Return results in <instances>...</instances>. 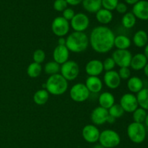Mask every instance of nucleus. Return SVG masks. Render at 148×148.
Instances as JSON below:
<instances>
[{
    "label": "nucleus",
    "instance_id": "46",
    "mask_svg": "<svg viewBox=\"0 0 148 148\" xmlns=\"http://www.w3.org/2000/svg\"><path fill=\"white\" fill-rule=\"evenodd\" d=\"M92 148H104V147H103L102 145H101L100 144H98V145H94Z\"/></svg>",
    "mask_w": 148,
    "mask_h": 148
},
{
    "label": "nucleus",
    "instance_id": "40",
    "mask_svg": "<svg viewBox=\"0 0 148 148\" xmlns=\"http://www.w3.org/2000/svg\"><path fill=\"white\" fill-rule=\"evenodd\" d=\"M68 4L72 6H77L82 3V0H65Z\"/></svg>",
    "mask_w": 148,
    "mask_h": 148
},
{
    "label": "nucleus",
    "instance_id": "44",
    "mask_svg": "<svg viewBox=\"0 0 148 148\" xmlns=\"http://www.w3.org/2000/svg\"><path fill=\"white\" fill-rule=\"evenodd\" d=\"M144 55L145 56V57L147 58L148 61V43L145 46V51H144Z\"/></svg>",
    "mask_w": 148,
    "mask_h": 148
},
{
    "label": "nucleus",
    "instance_id": "24",
    "mask_svg": "<svg viewBox=\"0 0 148 148\" xmlns=\"http://www.w3.org/2000/svg\"><path fill=\"white\" fill-rule=\"evenodd\" d=\"M95 17L98 23L103 25H107L112 21L113 14L109 10L101 8L96 12Z\"/></svg>",
    "mask_w": 148,
    "mask_h": 148
},
{
    "label": "nucleus",
    "instance_id": "25",
    "mask_svg": "<svg viewBox=\"0 0 148 148\" xmlns=\"http://www.w3.org/2000/svg\"><path fill=\"white\" fill-rule=\"evenodd\" d=\"M131 46V40L129 37L124 35H119L115 36L114 46L120 50H127Z\"/></svg>",
    "mask_w": 148,
    "mask_h": 148
},
{
    "label": "nucleus",
    "instance_id": "35",
    "mask_svg": "<svg viewBox=\"0 0 148 148\" xmlns=\"http://www.w3.org/2000/svg\"><path fill=\"white\" fill-rule=\"evenodd\" d=\"M68 4L65 0H55L53 2V9L57 12H63L67 8Z\"/></svg>",
    "mask_w": 148,
    "mask_h": 148
},
{
    "label": "nucleus",
    "instance_id": "1",
    "mask_svg": "<svg viewBox=\"0 0 148 148\" xmlns=\"http://www.w3.org/2000/svg\"><path fill=\"white\" fill-rule=\"evenodd\" d=\"M115 35L106 26H98L92 29L89 38L92 49L99 53H106L114 46Z\"/></svg>",
    "mask_w": 148,
    "mask_h": 148
},
{
    "label": "nucleus",
    "instance_id": "34",
    "mask_svg": "<svg viewBox=\"0 0 148 148\" xmlns=\"http://www.w3.org/2000/svg\"><path fill=\"white\" fill-rule=\"evenodd\" d=\"M118 3L119 0H102V7L103 9L111 12L116 10Z\"/></svg>",
    "mask_w": 148,
    "mask_h": 148
},
{
    "label": "nucleus",
    "instance_id": "10",
    "mask_svg": "<svg viewBox=\"0 0 148 148\" xmlns=\"http://www.w3.org/2000/svg\"><path fill=\"white\" fill-rule=\"evenodd\" d=\"M90 20L84 13L75 14L70 20V25L75 32H84L88 27Z\"/></svg>",
    "mask_w": 148,
    "mask_h": 148
},
{
    "label": "nucleus",
    "instance_id": "2",
    "mask_svg": "<svg viewBox=\"0 0 148 148\" xmlns=\"http://www.w3.org/2000/svg\"><path fill=\"white\" fill-rule=\"evenodd\" d=\"M89 38L84 32H73L66 39V46L69 51L81 53L88 49Z\"/></svg>",
    "mask_w": 148,
    "mask_h": 148
},
{
    "label": "nucleus",
    "instance_id": "18",
    "mask_svg": "<svg viewBox=\"0 0 148 148\" xmlns=\"http://www.w3.org/2000/svg\"><path fill=\"white\" fill-rule=\"evenodd\" d=\"M85 85L89 92L92 93L101 92L103 88V82L98 77L89 76L87 78Z\"/></svg>",
    "mask_w": 148,
    "mask_h": 148
},
{
    "label": "nucleus",
    "instance_id": "9",
    "mask_svg": "<svg viewBox=\"0 0 148 148\" xmlns=\"http://www.w3.org/2000/svg\"><path fill=\"white\" fill-rule=\"evenodd\" d=\"M69 23L63 17H56L51 23V30L55 36L64 37L69 31Z\"/></svg>",
    "mask_w": 148,
    "mask_h": 148
},
{
    "label": "nucleus",
    "instance_id": "42",
    "mask_svg": "<svg viewBox=\"0 0 148 148\" xmlns=\"http://www.w3.org/2000/svg\"><path fill=\"white\" fill-rule=\"evenodd\" d=\"M115 120H116V119L114 118V117H113V116H111L108 115V118H107L106 122L109 123V124H113V123L115 122Z\"/></svg>",
    "mask_w": 148,
    "mask_h": 148
},
{
    "label": "nucleus",
    "instance_id": "32",
    "mask_svg": "<svg viewBox=\"0 0 148 148\" xmlns=\"http://www.w3.org/2000/svg\"><path fill=\"white\" fill-rule=\"evenodd\" d=\"M108 111L109 115L114 117L115 119L120 118V117L122 116L124 114V109H123L122 107L120 106V104L114 103Z\"/></svg>",
    "mask_w": 148,
    "mask_h": 148
},
{
    "label": "nucleus",
    "instance_id": "6",
    "mask_svg": "<svg viewBox=\"0 0 148 148\" xmlns=\"http://www.w3.org/2000/svg\"><path fill=\"white\" fill-rule=\"evenodd\" d=\"M62 76L67 81H72L76 79L79 73V66L75 61L68 60L60 67Z\"/></svg>",
    "mask_w": 148,
    "mask_h": 148
},
{
    "label": "nucleus",
    "instance_id": "36",
    "mask_svg": "<svg viewBox=\"0 0 148 148\" xmlns=\"http://www.w3.org/2000/svg\"><path fill=\"white\" fill-rule=\"evenodd\" d=\"M103 66L104 70L108 72V71H111L114 69V68L116 66V64L112 57H108L106 59L104 62H103Z\"/></svg>",
    "mask_w": 148,
    "mask_h": 148
},
{
    "label": "nucleus",
    "instance_id": "12",
    "mask_svg": "<svg viewBox=\"0 0 148 148\" xmlns=\"http://www.w3.org/2000/svg\"><path fill=\"white\" fill-rule=\"evenodd\" d=\"M99 130L92 124H88L82 129V135L84 140L88 143H95L98 141L100 137Z\"/></svg>",
    "mask_w": 148,
    "mask_h": 148
},
{
    "label": "nucleus",
    "instance_id": "27",
    "mask_svg": "<svg viewBox=\"0 0 148 148\" xmlns=\"http://www.w3.org/2000/svg\"><path fill=\"white\" fill-rule=\"evenodd\" d=\"M137 100L140 108L148 111V88H143L137 92Z\"/></svg>",
    "mask_w": 148,
    "mask_h": 148
},
{
    "label": "nucleus",
    "instance_id": "41",
    "mask_svg": "<svg viewBox=\"0 0 148 148\" xmlns=\"http://www.w3.org/2000/svg\"><path fill=\"white\" fill-rule=\"evenodd\" d=\"M58 45L59 46H66V39L64 37H60L58 40Z\"/></svg>",
    "mask_w": 148,
    "mask_h": 148
},
{
    "label": "nucleus",
    "instance_id": "33",
    "mask_svg": "<svg viewBox=\"0 0 148 148\" xmlns=\"http://www.w3.org/2000/svg\"><path fill=\"white\" fill-rule=\"evenodd\" d=\"M46 59V53L42 49H37L33 54V59L34 62L38 64H41L44 62Z\"/></svg>",
    "mask_w": 148,
    "mask_h": 148
},
{
    "label": "nucleus",
    "instance_id": "13",
    "mask_svg": "<svg viewBox=\"0 0 148 148\" xmlns=\"http://www.w3.org/2000/svg\"><path fill=\"white\" fill-rule=\"evenodd\" d=\"M108 115L109 114L108 110L101 106L96 107L91 113V121L95 125H102L106 122Z\"/></svg>",
    "mask_w": 148,
    "mask_h": 148
},
{
    "label": "nucleus",
    "instance_id": "23",
    "mask_svg": "<svg viewBox=\"0 0 148 148\" xmlns=\"http://www.w3.org/2000/svg\"><path fill=\"white\" fill-rule=\"evenodd\" d=\"M143 86L144 84L143 80L138 77H132L127 82V88L132 93H137L140 92L143 89Z\"/></svg>",
    "mask_w": 148,
    "mask_h": 148
},
{
    "label": "nucleus",
    "instance_id": "4",
    "mask_svg": "<svg viewBox=\"0 0 148 148\" xmlns=\"http://www.w3.org/2000/svg\"><path fill=\"white\" fill-rule=\"evenodd\" d=\"M128 137L132 143L140 144L146 138V130L143 124L132 122L129 124L127 129Z\"/></svg>",
    "mask_w": 148,
    "mask_h": 148
},
{
    "label": "nucleus",
    "instance_id": "17",
    "mask_svg": "<svg viewBox=\"0 0 148 148\" xmlns=\"http://www.w3.org/2000/svg\"><path fill=\"white\" fill-rule=\"evenodd\" d=\"M69 56V51L66 48V46H56L53 51V61L58 63L59 64H63L66 62H67Z\"/></svg>",
    "mask_w": 148,
    "mask_h": 148
},
{
    "label": "nucleus",
    "instance_id": "47",
    "mask_svg": "<svg viewBox=\"0 0 148 148\" xmlns=\"http://www.w3.org/2000/svg\"><path fill=\"white\" fill-rule=\"evenodd\" d=\"M145 124L146 127H148V114H147V116H146L145 120Z\"/></svg>",
    "mask_w": 148,
    "mask_h": 148
},
{
    "label": "nucleus",
    "instance_id": "3",
    "mask_svg": "<svg viewBox=\"0 0 148 148\" xmlns=\"http://www.w3.org/2000/svg\"><path fill=\"white\" fill-rule=\"evenodd\" d=\"M45 84L48 92L53 95H62L65 93L68 88V81L61 74L51 75Z\"/></svg>",
    "mask_w": 148,
    "mask_h": 148
},
{
    "label": "nucleus",
    "instance_id": "43",
    "mask_svg": "<svg viewBox=\"0 0 148 148\" xmlns=\"http://www.w3.org/2000/svg\"><path fill=\"white\" fill-rule=\"evenodd\" d=\"M126 1V3H127L128 4H130V5H134L136 3L138 2L140 0H124Z\"/></svg>",
    "mask_w": 148,
    "mask_h": 148
},
{
    "label": "nucleus",
    "instance_id": "21",
    "mask_svg": "<svg viewBox=\"0 0 148 148\" xmlns=\"http://www.w3.org/2000/svg\"><path fill=\"white\" fill-rule=\"evenodd\" d=\"M133 43L138 48L145 47L148 43V35L147 32L143 30H140L136 32L133 36Z\"/></svg>",
    "mask_w": 148,
    "mask_h": 148
},
{
    "label": "nucleus",
    "instance_id": "31",
    "mask_svg": "<svg viewBox=\"0 0 148 148\" xmlns=\"http://www.w3.org/2000/svg\"><path fill=\"white\" fill-rule=\"evenodd\" d=\"M147 111L145 109L142 108H137L135 111L133 112V120H134V122L137 123H140V124H143L145 122V120L146 116H147Z\"/></svg>",
    "mask_w": 148,
    "mask_h": 148
},
{
    "label": "nucleus",
    "instance_id": "28",
    "mask_svg": "<svg viewBox=\"0 0 148 148\" xmlns=\"http://www.w3.org/2000/svg\"><path fill=\"white\" fill-rule=\"evenodd\" d=\"M136 21L137 18L132 12H127L123 16L121 23L125 28L130 29L135 25Z\"/></svg>",
    "mask_w": 148,
    "mask_h": 148
},
{
    "label": "nucleus",
    "instance_id": "38",
    "mask_svg": "<svg viewBox=\"0 0 148 148\" xmlns=\"http://www.w3.org/2000/svg\"><path fill=\"white\" fill-rule=\"evenodd\" d=\"M62 12H63V16H62V17H63L65 20H67V21L72 20L75 14V11H74L72 9L68 8V7L66 9V10H64Z\"/></svg>",
    "mask_w": 148,
    "mask_h": 148
},
{
    "label": "nucleus",
    "instance_id": "16",
    "mask_svg": "<svg viewBox=\"0 0 148 148\" xmlns=\"http://www.w3.org/2000/svg\"><path fill=\"white\" fill-rule=\"evenodd\" d=\"M103 70V62L98 59L89 61L85 66V72L89 76L98 77Z\"/></svg>",
    "mask_w": 148,
    "mask_h": 148
},
{
    "label": "nucleus",
    "instance_id": "22",
    "mask_svg": "<svg viewBox=\"0 0 148 148\" xmlns=\"http://www.w3.org/2000/svg\"><path fill=\"white\" fill-rule=\"evenodd\" d=\"M83 8L90 13H96L102 8V0H82Z\"/></svg>",
    "mask_w": 148,
    "mask_h": 148
},
{
    "label": "nucleus",
    "instance_id": "15",
    "mask_svg": "<svg viewBox=\"0 0 148 148\" xmlns=\"http://www.w3.org/2000/svg\"><path fill=\"white\" fill-rule=\"evenodd\" d=\"M103 81L105 85L110 89H116L121 85V78L118 72L114 70L108 71L103 76Z\"/></svg>",
    "mask_w": 148,
    "mask_h": 148
},
{
    "label": "nucleus",
    "instance_id": "29",
    "mask_svg": "<svg viewBox=\"0 0 148 148\" xmlns=\"http://www.w3.org/2000/svg\"><path fill=\"white\" fill-rule=\"evenodd\" d=\"M42 72V66L40 64L33 62L30 64L27 68V73L30 77L36 78L40 75Z\"/></svg>",
    "mask_w": 148,
    "mask_h": 148
},
{
    "label": "nucleus",
    "instance_id": "37",
    "mask_svg": "<svg viewBox=\"0 0 148 148\" xmlns=\"http://www.w3.org/2000/svg\"><path fill=\"white\" fill-rule=\"evenodd\" d=\"M121 79H129L131 76V71L129 67H121L118 72Z\"/></svg>",
    "mask_w": 148,
    "mask_h": 148
},
{
    "label": "nucleus",
    "instance_id": "19",
    "mask_svg": "<svg viewBox=\"0 0 148 148\" xmlns=\"http://www.w3.org/2000/svg\"><path fill=\"white\" fill-rule=\"evenodd\" d=\"M147 62L148 61L144 53H139L134 56H132L131 63H130V66L134 70L140 71L142 69H144Z\"/></svg>",
    "mask_w": 148,
    "mask_h": 148
},
{
    "label": "nucleus",
    "instance_id": "8",
    "mask_svg": "<svg viewBox=\"0 0 148 148\" xmlns=\"http://www.w3.org/2000/svg\"><path fill=\"white\" fill-rule=\"evenodd\" d=\"M111 57L114 59L116 65L119 66L120 68L130 67L132 55L128 49L127 50L116 49L113 52Z\"/></svg>",
    "mask_w": 148,
    "mask_h": 148
},
{
    "label": "nucleus",
    "instance_id": "39",
    "mask_svg": "<svg viewBox=\"0 0 148 148\" xmlns=\"http://www.w3.org/2000/svg\"><path fill=\"white\" fill-rule=\"evenodd\" d=\"M116 10L120 14H125L127 11V6L123 2H119L116 7Z\"/></svg>",
    "mask_w": 148,
    "mask_h": 148
},
{
    "label": "nucleus",
    "instance_id": "30",
    "mask_svg": "<svg viewBox=\"0 0 148 148\" xmlns=\"http://www.w3.org/2000/svg\"><path fill=\"white\" fill-rule=\"evenodd\" d=\"M60 64L56 63L54 61L49 62L45 64L44 66V72L45 73L49 75H53L59 74L60 72Z\"/></svg>",
    "mask_w": 148,
    "mask_h": 148
},
{
    "label": "nucleus",
    "instance_id": "45",
    "mask_svg": "<svg viewBox=\"0 0 148 148\" xmlns=\"http://www.w3.org/2000/svg\"><path fill=\"white\" fill-rule=\"evenodd\" d=\"M144 72H145V75L148 77V62L147 64H146L145 67L144 68Z\"/></svg>",
    "mask_w": 148,
    "mask_h": 148
},
{
    "label": "nucleus",
    "instance_id": "20",
    "mask_svg": "<svg viewBox=\"0 0 148 148\" xmlns=\"http://www.w3.org/2000/svg\"><path fill=\"white\" fill-rule=\"evenodd\" d=\"M98 103L100 106L108 110L115 103V98L114 95L111 92H104L100 95L98 98Z\"/></svg>",
    "mask_w": 148,
    "mask_h": 148
},
{
    "label": "nucleus",
    "instance_id": "26",
    "mask_svg": "<svg viewBox=\"0 0 148 148\" xmlns=\"http://www.w3.org/2000/svg\"><path fill=\"white\" fill-rule=\"evenodd\" d=\"M49 98V93L46 89L38 90L33 95V101L38 106H43L47 103Z\"/></svg>",
    "mask_w": 148,
    "mask_h": 148
},
{
    "label": "nucleus",
    "instance_id": "7",
    "mask_svg": "<svg viewBox=\"0 0 148 148\" xmlns=\"http://www.w3.org/2000/svg\"><path fill=\"white\" fill-rule=\"evenodd\" d=\"M89 90L83 83H77L71 88L69 95L72 101L75 102H84L90 96Z\"/></svg>",
    "mask_w": 148,
    "mask_h": 148
},
{
    "label": "nucleus",
    "instance_id": "11",
    "mask_svg": "<svg viewBox=\"0 0 148 148\" xmlns=\"http://www.w3.org/2000/svg\"><path fill=\"white\" fill-rule=\"evenodd\" d=\"M120 106L122 107L124 112L133 113L138 108L137 97L133 93H125L120 99Z\"/></svg>",
    "mask_w": 148,
    "mask_h": 148
},
{
    "label": "nucleus",
    "instance_id": "5",
    "mask_svg": "<svg viewBox=\"0 0 148 148\" xmlns=\"http://www.w3.org/2000/svg\"><path fill=\"white\" fill-rule=\"evenodd\" d=\"M98 141L104 148H114L120 144L121 137L114 130H106L101 132Z\"/></svg>",
    "mask_w": 148,
    "mask_h": 148
},
{
    "label": "nucleus",
    "instance_id": "14",
    "mask_svg": "<svg viewBox=\"0 0 148 148\" xmlns=\"http://www.w3.org/2000/svg\"><path fill=\"white\" fill-rule=\"evenodd\" d=\"M132 13L136 18L141 20H148V1L140 0L134 4Z\"/></svg>",
    "mask_w": 148,
    "mask_h": 148
}]
</instances>
